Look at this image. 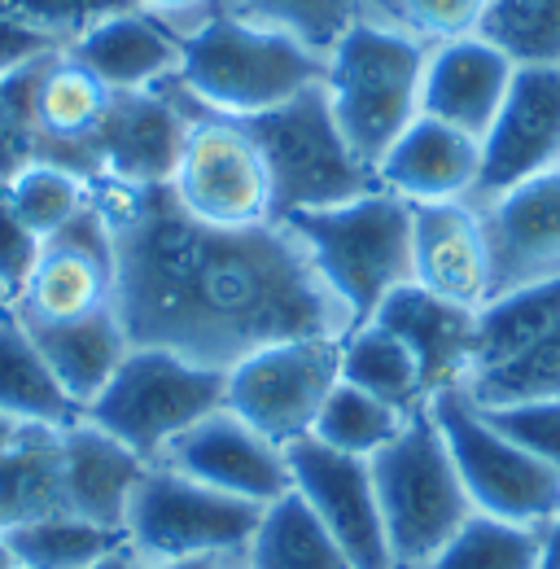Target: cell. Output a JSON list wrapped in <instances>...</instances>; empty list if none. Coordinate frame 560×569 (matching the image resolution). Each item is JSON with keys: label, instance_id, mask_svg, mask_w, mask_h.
<instances>
[{"label": "cell", "instance_id": "cell-1", "mask_svg": "<svg viewBox=\"0 0 560 569\" xmlns=\"http://www.w3.org/2000/svg\"><path fill=\"white\" fill-rule=\"evenodd\" d=\"M114 232V311L132 347H162L228 372L289 338H347V307L284 219L214 228L167 184L92 180Z\"/></svg>", "mask_w": 560, "mask_h": 569}, {"label": "cell", "instance_id": "cell-2", "mask_svg": "<svg viewBox=\"0 0 560 569\" xmlns=\"http://www.w3.org/2000/svg\"><path fill=\"white\" fill-rule=\"evenodd\" d=\"M320 79L324 53L307 49L289 31L237 18L228 9H214L180 36L176 83L202 110L223 119L263 114Z\"/></svg>", "mask_w": 560, "mask_h": 569}, {"label": "cell", "instance_id": "cell-3", "mask_svg": "<svg viewBox=\"0 0 560 569\" xmlns=\"http://www.w3.org/2000/svg\"><path fill=\"white\" fill-rule=\"evenodd\" d=\"M237 123L250 132V141L263 153L277 219L342 207V202H354V198L381 189L377 167L363 162L354 153V144L347 141V132L329 106L324 79L272 110L237 119Z\"/></svg>", "mask_w": 560, "mask_h": 569}, {"label": "cell", "instance_id": "cell-4", "mask_svg": "<svg viewBox=\"0 0 560 569\" xmlns=\"http://www.w3.org/2000/svg\"><path fill=\"white\" fill-rule=\"evenodd\" d=\"M307 246L320 281L347 307L350 329L368 325L377 307L412 281V202L372 189L354 202L284 219Z\"/></svg>", "mask_w": 560, "mask_h": 569}, {"label": "cell", "instance_id": "cell-5", "mask_svg": "<svg viewBox=\"0 0 560 569\" xmlns=\"http://www.w3.org/2000/svg\"><path fill=\"white\" fill-rule=\"evenodd\" d=\"M429 44L381 22L359 18L347 36L324 53L329 106L363 162H381L420 114V79Z\"/></svg>", "mask_w": 560, "mask_h": 569}, {"label": "cell", "instance_id": "cell-6", "mask_svg": "<svg viewBox=\"0 0 560 569\" xmlns=\"http://www.w3.org/2000/svg\"><path fill=\"white\" fill-rule=\"evenodd\" d=\"M368 465L394 569H420L473 517V499L460 482V469L429 403L417 408L399 438L386 442Z\"/></svg>", "mask_w": 560, "mask_h": 569}, {"label": "cell", "instance_id": "cell-7", "mask_svg": "<svg viewBox=\"0 0 560 569\" xmlns=\"http://www.w3.org/2000/svg\"><path fill=\"white\" fill-rule=\"evenodd\" d=\"M223 395L228 372L162 347H132L106 390L83 408V421L132 447L144 465H158L184 429L223 408Z\"/></svg>", "mask_w": 560, "mask_h": 569}, {"label": "cell", "instance_id": "cell-8", "mask_svg": "<svg viewBox=\"0 0 560 569\" xmlns=\"http://www.w3.org/2000/svg\"><path fill=\"white\" fill-rule=\"evenodd\" d=\"M263 508L171 469L149 465L140 478L123 535L137 561H207L241 557L259 530Z\"/></svg>", "mask_w": 560, "mask_h": 569}, {"label": "cell", "instance_id": "cell-9", "mask_svg": "<svg viewBox=\"0 0 560 569\" xmlns=\"http://www.w3.org/2000/svg\"><path fill=\"white\" fill-rule=\"evenodd\" d=\"M429 412L442 429L460 482L473 499V512L503 517L530 530H543L560 512V478L543 469L530 451H521L490 417L464 395V386L438 390Z\"/></svg>", "mask_w": 560, "mask_h": 569}, {"label": "cell", "instance_id": "cell-10", "mask_svg": "<svg viewBox=\"0 0 560 569\" xmlns=\"http://www.w3.org/2000/svg\"><path fill=\"white\" fill-rule=\"evenodd\" d=\"M342 381V338H289L228 368L223 408L280 447L311 438L316 417Z\"/></svg>", "mask_w": 560, "mask_h": 569}, {"label": "cell", "instance_id": "cell-11", "mask_svg": "<svg viewBox=\"0 0 560 569\" xmlns=\"http://www.w3.org/2000/svg\"><path fill=\"white\" fill-rule=\"evenodd\" d=\"M171 198L202 223L214 228H250L272 214V180L259 144L237 119L210 114L198 106L180 162L167 180Z\"/></svg>", "mask_w": 560, "mask_h": 569}, {"label": "cell", "instance_id": "cell-12", "mask_svg": "<svg viewBox=\"0 0 560 569\" xmlns=\"http://www.w3.org/2000/svg\"><path fill=\"white\" fill-rule=\"evenodd\" d=\"M193 114L198 101L176 79L144 92H110V106L88 141L92 180H114L132 189L167 184Z\"/></svg>", "mask_w": 560, "mask_h": 569}, {"label": "cell", "instance_id": "cell-13", "mask_svg": "<svg viewBox=\"0 0 560 569\" xmlns=\"http://www.w3.org/2000/svg\"><path fill=\"white\" fill-rule=\"evenodd\" d=\"M284 451H289L293 491L324 521V530L338 539V548L350 557V566L394 569L390 543H386V521H381V499H377V482H372V465L363 456H347V451L324 447L320 438H302Z\"/></svg>", "mask_w": 560, "mask_h": 569}, {"label": "cell", "instance_id": "cell-14", "mask_svg": "<svg viewBox=\"0 0 560 569\" xmlns=\"http://www.w3.org/2000/svg\"><path fill=\"white\" fill-rule=\"evenodd\" d=\"M101 307H114V232L92 202L62 232L44 237L36 272L27 277L13 311L22 320H79Z\"/></svg>", "mask_w": 560, "mask_h": 569}, {"label": "cell", "instance_id": "cell-15", "mask_svg": "<svg viewBox=\"0 0 560 569\" xmlns=\"http://www.w3.org/2000/svg\"><path fill=\"white\" fill-rule=\"evenodd\" d=\"M560 167V67H517L512 88L482 137L473 202H490Z\"/></svg>", "mask_w": 560, "mask_h": 569}, {"label": "cell", "instance_id": "cell-16", "mask_svg": "<svg viewBox=\"0 0 560 569\" xmlns=\"http://www.w3.org/2000/svg\"><path fill=\"white\" fill-rule=\"evenodd\" d=\"M158 465H171V469L207 482L214 491L250 499L259 508H268L293 491L289 451L272 438H263L254 426H246L228 408H219V412L202 417L193 429H184Z\"/></svg>", "mask_w": 560, "mask_h": 569}, {"label": "cell", "instance_id": "cell-17", "mask_svg": "<svg viewBox=\"0 0 560 569\" xmlns=\"http://www.w3.org/2000/svg\"><path fill=\"white\" fill-rule=\"evenodd\" d=\"M478 207L490 241V298L560 281V167Z\"/></svg>", "mask_w": 560, "mask_h": 569}, {"label": "cell", "instance_id": "cell-18", "mask_svg": "<svg viewBox=\"0 0 560 569\" xmlns=\"http://www.w3.org/2000/svg\"><path fill=\"white\" fill-rule=\"evenodd\" d=\"M412 284L482 311L490 302V241L478 202L412 207Z\"/></svg>", "mask_w": 560, "mask_h": 569}, {"label": "cell", "instance_id": "cell-19", "mask_svg": "<svg viewBox=\"0 0 560 569\" xmlns=\"http://www.w3.org/2000/svg\"><path fill=\"white\" fill-rule=\"evenodd\" d=\"M512 74H517V62L478 31L438 40L429 44V58H424L420 114L442 119L482 141L512 88Z\"/></svg>", "mask_w": 560, "mask_h": 569}, {"label": "cell", "instance_id": "cell-20", "mask_svg": "<svg viewBox=\"0 0 560 569\" xmlns=\"http://www.w3.org/2000/svg\"><path fill=\"white\" fill-rule=\"evenodd\" d=\"M478 176H482V141L429 114H417L412 128L377 162V184L412 207L473 202Z\"/></svg>", "mask_w": 560, "mask_h": 569}, {"label": "cell", "instance_id": "cell-21", "mask_svg": "<svg viewBox=\"0 0 560 569\" xmlns=\"http://www.w3.org/2000/svg\"><path fill=\"white\" fill-rule=\"evenodd\" d=\"M110 106V88L92 71H83L67 49L49 53L36 71L31 88V132H36V158L58 162L92 180L88 167V141Z\"/></svg>", "mask_w": 560, "mask_h": 569}, {"label": "cell", "instance_id": "cell-22", "mask_svg": "<svg viewBox=\"0 0 560 569\" xmlns=\"http://www.w3.org/2000/svg\"><path fill=\"white\" fill-rule=\"evenodd\" d=\"M372 320L386 325L390 333H399L412 347L429 399L438 390H451V386L469 381L473 338H478V311H469L460 302H447V298H438V293H429V289L408 281L377 307Z\"/></svg>", "mask_w": 560, "mask_h": 569}, {"label": "cell", "instance_id": "cell-23", "mask_svg": "<svg viewBox=\"0 0 560 569\" xmlns=\"http://www.w3.org/2000/svg\"><path fill=\"white\" fill-rule=\"evenodd\" d=\"M67 53L110 92H144L180 71V36L162 18L140 9L101 18L74 44H67Z\"/></svg>", "mask_w": 560, "mask_h": 569}, {"label": "cell", "instance_id": "cell-24", "mask_svg": "<svg viewBox=\"0 0 560 569\" xmlns=\"http://www.w3.org/2000/svg\"><path fill=\"white\" fill-rule=\"evenodd\" d=\"M144 469L149 465L132 447H123L119 438H110L83 417L62 429V491H67V512L74 517L123 530Z\"/></svg>", "mask_w": 560, "mask_h": 569}, {"label": "cell", "instance_id": "cell-25", "mask_svg": "<svg viewBox=\"0 0 560 569\" xmlns=\"http://www.w3.org/2000/svg\"><path fill=\"white\" fill-rule=\"evenodd\" d=\"M22 325L31 329L40 356L49 359L53 377L79 403V412L106 390V381L119 372V363L132 351V338H128L114 307H101V311L79 316V320H49V325L44 320H22Z\"/></svg>", "mask_w": 560, "mask_h": 569}, {"label": "cell", "instance_id": "cell-26", "mask_svg": "<svg viewBox=\"0 0 560 569\" xmlns=\"http://www.w3.org/2000/svg\"><path fill=\"white\" fill-rule=\"evenodd\" d=\"M0 417L58 429L83 417L13 307L0 316Z\"/></svg>", "mask_w": 560, "mask_h": 569}, {"label": "cell", "instance_id": "cell-27", "mask_svg": "<svg viewBox=\"0 0 560 569\" xmlns=\"http://www.w3.org/2000/svg\"><path fill=\"white\" fill-rule=\"evenodd\" d=\"M0 539L18 569H92L114 552H128L123 530L97 526L74 512H49V517L18 521Z\"/></svg>", "mask_w": 560, "mask_h": 569}, {"label": "cell", "instance_id": "cell-28", "mask_svg": "<svg viewBox=\"0 0 560 569\" xmlns=\"http://www.w3.org/2000/svg\"><path fill=\"white\" fill-rule=\"evenodd\" d=\"M342 381L368 390L372 399H381L399 412H417L429 403V390H424L412 347L377 320L354 325L342 338Z\"/></svg>", "mask_w": 560, "mask_h": 569}, {"label": "cell", "instance_id": "cell-29", "mask_svg": "<svg viewBox=\"0 0 560 569\" xmlns=\"http://www.w3.org/2000/svg\"><path fill=\"white\" fill-rule=\"evenodd\" d=\"M246 569H354L324 521L302 503L298 491L263 508L259 530L246 548Z\"/></svg>", "mask_w": 560, "mask_h": 569}, {"label": "cell", "instance_id": "cell-30", "mask_svg": "<svg viewBox=\"0 0 560 569\" xmlns=\"http://www.w3.org/2000/svg\"><path fill=\"white\" fill-rule=\"evenodd\" d=\"M560 325V281L521 284L508 293H494L478 311V338H473V372H482L499 359L517 356L526 342Z\"/></svg>", "mask_w": 560, "mask_h": 569}, {"label": "cell", "instance_id": "cell-31", "mask_svg": "<svg viewBox=\"0 0 560 569\" xmlns=\"http://www.w3.org/2000/svg\"><path fill=\"white\" fill-rule=\"evenodd\" d=\"M464 395L478 408H508V403H539L560 399V325L526 342L517 356L499 359L464 381Z\"/></svg>", "mask_w": 560, "mask_h": 569}, {"label": "cell", "instance_id": "cell-32", "mask_svg": "<svg viewBox=\"0 0 560 569\" xmlns=\"http://www.w3.org/2000/svg\"><path fill=\"white\" fill-rule=\"evenodd\" d=\"M420 569H543V535L503 517L473 512L442 552Z\"/></svg>", "mask_w": 560, "mask_h": 569}, {"label": "cell", "instance_id": "cell-33", "mask_svg": "<svg viewBox=\"0 0 560 569\" xmlns=\"http://www.w3.org/2000/svg\"><path fill=\"white\" fill-rule=\"evenodd\" d=\"M9 207L18 211V219L36 232V237H53L62 232L79 211L92 207V180H83L79 171L31 158L22 171H13L4 184Z\"/></svg>", "mask_w": 560, "mask_h": 569}, {"label": "cell", "instance_id": "cell-34", "mask_svg": "<svg viewBox=\"0 0 560 569\" xmlns=\"http://www.w3.org/2000/svg\"><path fill=\"white\" fill-rule=\"evenodd\" d=\"M408 417H412V412H399V408L372 399L368 390H359V386H350V381H338L333 395L324 399L320 417H316L311 438H320V442L333 447V451L372 460L386 442L399 438V429L408 426Z\"/></svg>", "mask_w": 560, "mask_h": 569}, {"label": "cell", "instance_id": "cell-35", "mask_svg": "<svg viewBox=\"0 0 560 569\" xmlns=\"http://www.w3.org/2000/svg\"><path fill=\"white\" fill-rule=\"evenodd\" d=\"M478 36L517 67H560V0H487Z\"/></svg>", "mask_w": 560, "mask_h": 569}, {"label": "cell", "instance_id": "cell-36", "mask_svg": "<svg viewBox=\"0 0 560 569\" xmlns=\"http://www.w3.org/2000/svg\"><path fill=\"white\" fill-rule=\"evenodd\" d=\"M223 9L289 31L316 53H329L359 18H368V0H223Z\"/></svg>", "mask_w": 560, "mask_h": 569}, {"label": "cell", "instance_id": "cell-37", "mask_svg": "<svg viewBox=\"0 0 560 569\" xmlns=\"http://www.w3.org/2000/svg\"><path fill=\"white\" fill-rule=\"evenodd\" d=\"M487 0H368V13L417 36L424 44L473 36Z\"/></svg>", "mask_w": 560, "mask_h": 569}, {"label": "cell", "instance_id": "cell-38", "mask_svg": "<svg viewBox=\"0 0 560 569\" xmlns=\"http://www.w3.org/2000/svg\"><path fill=\"white\" fill-rule=\"evenodd\" d=\"M123 9H132V0H0V18L22 22L49 40H58L62 49L74 44L101 18L123 13Z\"/></svg>", "mask_w": 560, "mask_h": 569}, {"label": "cell", "instance_id": "cell-39", "mask_svg": "<svg viewBox=\"0 0 560 569\" xmlns=\"http://www.w3.org/2000/svg\"><path fill=\"white\" fill-rule=\"evenodd\" d=\"M44 62V58H40ZM40 62L0 79V184L22 171L36 158V132H31V88Z\"/></svg>", "mask_w": 560, "mask_h": 569}, {"label": "cell", "instance_id": "cell-40", "mask_svg": "<svg viewBox=\"0 0 560 569\" xmlns=\"http://www.w3.org/2000/svg\"><path fill=\"white\" fill-rule=\"evenodd\" d=\"M490 426H499L521 451H530L543 469L560 478V399L539 403H508V408H482Z\"/></svg>", "mask_w": 560, "mask_h": 569}, {"label": "cell", "instance_id": "cell-41", "mask_svg": "<svg viewBox=\"0 0 560 569\" xmlns=\"http://www.w3.org/2000/svg\"><path fill=\"white\" fill-rule=\"evenodd\" d=\"M40 250H44V237H36V232L18 219V211L9 207V198H4V189H0V284L9 289V298L22 293L27 277L36 272Z\"/></svg>", "mask_w": 560, "mask_h": 569}, {"label": "cell", "instance_id": "cell-42", "mask_svg": "<svg viewBox=\"0 0 560 569\" xmlns=\"http://www.w3.org/2000/svg\"><path fill=\"white\" fill-rule=\"evenodd\" d=\"M58 49H62L58 40H49V36L22 27V22L0 18V79H9L13 71H22V67H31V62L58 53Z\"/></svg>", "mask_w": 560, "mask_h": 569}, {"label": "cell", "instance_id": "cell-43", "mask_svg": "<svg viewBox=\"0 0 560 569\" xmlns=\"http://www.w3.org/2000/svg\"><path fill=\"white\" fill-rule=\"evenodd\" d=\"M132 9L162 18L176 36H184V31H189V27H198L207 13L223 9V0H132Z\"/></svg>", "mask_w": 560, "mask_h": 569}, {"label": "cell", "instance_id": "cell-44", "mask_svg": "<svg viewBox=\"0 0 560 569\" xmlns=\"http://www.w3.org/2000/svg\"><path fill=\"white\" fill-rule=\"evenodd\" d=\"M241 566V557H207V561H137L132 557V569H232Z\"/></svg>", "mask_w": 560, "mask_h": 569}, {"label": "cell", "instance_id": "cell-45", "mask_svg": "<svg viewBox=\"0 0 560 569\" xmlns=\"http://www.w3.org/2000/svg\"><path fill=\"white\" fill-rule=\"evenodd\" d=\"M539 535H543V569H560V512Z\"/></svg>", "mask_w": 560, "mask_h": 569}, {"label": "cell", "instance_id": "cell-46", "mask_svg": "<svg viewBox=\"0 0 560 569\" xmlns=\"http://www.w3.org/2000/svg\"><path fill=\"white\" fill-rule=\"evenodd\" d=\"M27 426H31V421H13V417H0V460H4V456L18 447V438L27 433Z\"/></svg>", "mask_w": 560, "mask_h": 569}, {"label": "cell", "instance_id": "cell-47", "mask_svg": "<svg viewBox=\"0 0 560 569\" xmlns=\"http://www.w3.org/2000/svg\"><path fill=\"white\" fill-rule=\"evenodd\" d=\"M92 569H132V552H114V557H106L101 566H92Z\"/></svg>", "mask_w": 560, "mask_h": 569}, {"label": "cell", "instance_id": "cell-48", "mask_svg": "<svg viewBox=\"0 0 560 569\" xmlns=\"http://www.w3.org/2000/svg\"><path fill=\"white\" fill-rule=\"evenodd\" d=\"M9 307H13V298H9V289H4V284H0V316H4V311H9Z\"/></svg>", "mask_w": 560, "mask_h": 569}, {"label": "cell", "instance_id": "cell-49", "mask_svg": "<svg viewBox=\"0 0 560 569\" xmlns=\"http://www.w3.org/2000/svg\"><path fill=\"white\" fill-rule=\"evenodd\" d=\"M13 566V557H9V548H4V539H0V569Z\"/></svg>", "mask_w": 560, "mask_h": 569}, {"label": "cell", "instance_id": "cell-50", "mask_svg": "<svg viewBox=\"0 0 560 569\" xmlns=\"http://www.w3.org/2000/svg\"><path fill=\"white\" fill-rule=\"evenodd\" d=\"M232 569H246V561H241V566H232Z\"/></svg>", "mask_w": 560, "mask_h": 569}, {"label": "cell", "instance_id": "cell-51", "mask_svg": "<svg viewBox=\"0 0 560 569\" xmlns=\"http://www.w3.org/2000/svg\"><path fill=\"white\" fill-rule=\"evenodd\" d=\"M9 569H18V566H9Z\"/></svg>", "mask_w": 560, "mask_h": 569}]
</instances>
